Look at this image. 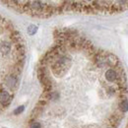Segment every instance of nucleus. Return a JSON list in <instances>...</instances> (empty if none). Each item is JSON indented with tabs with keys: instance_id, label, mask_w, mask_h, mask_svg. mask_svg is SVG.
I'll return each mask as SVG.
<instances>
[{
	"instance_id": "2",
	"label": "nucleus",
	"mask_w": 128,
	"mask_h": 128,
	"mask_svg": "<svg viewBox=\"0 0 128 128\" xmlns=\"http://www.w3.org/2000/svg\"><path fill=\"white\" fill-rule=\"evenodd\" d=\"M25 44L15 26L0 14V113L10 106L20 86Z\"/></svg>"
},
{
	"instance_id": "3",
	"label": "nucleus",
	"mask_w": 128,
	"mask_h": 128,
	"mask_svg": "<svg viewBox=\"0 0 128 128\" xmlns=\"http://www.w3.org/2000/svg\"><path fill=\"white\" fill-rule=\"evenodd\" d=\"M16 12L36 18L78 12L87 14H114L127 8V1H2Z\"/></svg>"
},
{
	"instance_id": "1",
	"label": "nucleus",
	"mask_w": 128,
	"mask_h": 128,
	"mask_svg": "<svg viewBox=\"0 0 128 128\" xmlns=\"http://www.w3.org/2000/svg\"><path fill=\"white\" fill-rule=\"evenodd\" d=\"M42 95L27 128H118L127 110L123 65L79 32L55 34L40 59Z\"/></svg>"
}]
</instances>
